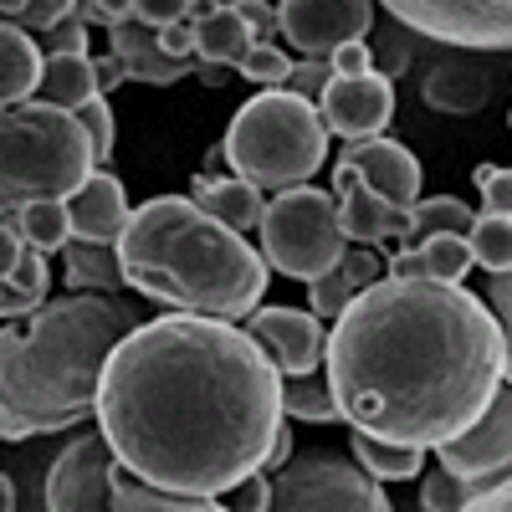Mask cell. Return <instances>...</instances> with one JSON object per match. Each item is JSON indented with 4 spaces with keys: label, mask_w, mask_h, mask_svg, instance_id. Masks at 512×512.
Masks as SVG:
<instances>
[{
    "label": "cell",
    "mask_w": 512,
    "mask_h": 512,
    "mask_svg": "<svg viewBox=\"0 0 512 512\" xmlns=\"http://www.w3.org/2000/svg\"><path fill=\"white\" fill-rule=\"evenodd\" d=\"M98 431L118 466L175 497H226L262 472L282 425V374L221 318L164 313L108 354Z\"/></svg>",
    "instance_id": "6da1fadb"
},
{
    "label": "cell",
    "mask_w": 512,
    "mask_h": 512,
    "mask_svg": "<svg viewBox=\"0 0 512 512\" xmlns=\"http://www.w3.org/2000/svg\"><path fill=\"white\" fill-rule=\"evenodd\" d=\"M323 369L354 431L436 451L502 390V328L466 287L384 277L333 318Z\"/></svg>",
    "instance_id": "7a4b0ae2"
},
{
    "label": "cell",
    "mask_w": 512,
    "mask_h": 512,
    "mask_svg": "<svg viewBox=\"0 0 512 512\" xmlns=\"http://www.w3.org/2000/svg\"><path fill=\"white\" fill-rule=\"evenodd\" d=\"M134 308L103 292L47 303L31 328H0V441L72 431L98 410L108 354L134 333Z\"/></svg>",
    "instance_id": "3957f363"
},
{
    "label": "cell",
    "mask_w": 512,
    "mask_h": 512,
    "mask_svg": "<svg viewBox=\"0 0 512 512\" xmlns=\"http://www.w3.org/2000/svg\"><path fill=\"white\" fill-rule=\"evenodd\" d=\"M113 251L134 292L195 318H251L272 282L267 256L216 216H205L190 195L144 200Z\"/></svg>",
    "instance_id": "277c9868"
},
{
    "label": "cell",
    "mask_w": 512,
    "mask_h": 512,
    "mask_svg": "<svg viewBox=\"0 0 512 512\" xmlns=\"http://www.w3.org/2000/svg\"><path fill=\"white\" fill-rule=\"evenodd\" d=\"M221 159L231 164L236 180H246L256 190L282 195V190L308 185L328 159V128L318 118V103L297 98L287 88L256 93L231 118Z\"/></svg>",
    "instance_id": "5b68a950"
},
{
    "label": "cell",
    "mask_w": 512,
    "mask_h": 512,
    "mask_svg": "<svg viewBox=\"0 0 512 512\" xmlns=\"http://www.w3.org/2000/svg\"><path fill=\"white\" fill-rule=\"evenodd\" d=\"M98 154L77 113L21 103L0 113V205L67 200L93 180Z\"/></svg>",
    "instance_id": "8992f818"
},
{
    "label": "cell",
    "mask_w": 512,
    "mask_h": 512,
    "mask_svg": "<svg viewBox=\"0 0 512 512\" xmlns=\"http://www.w3.org/2000/svg\"><path fill=\"white\" fill-rule=\"evenodd\" d=\"M344 231H338V200L318 185H297L267 200L262 216V256L267 267L297 282H318L344 262Z\"/></svg>",
    "instance_id": "52a82bcc"
},
{
    "label": "cell",
    "mask_w": 512,
    "mask_h": 512,
    "mask_svg": "<svg viewBox=\"0 0 512 512\" xmlns=\"http://www.w3.org/2000/svg\"><path fill=\"white\" fill-rule=\"evenodd\" d=\"M267 512H395V502L354 456L308 451L277 472Z\"/></svg>",
    "instance_id": "ba28073f"
},
{
    "label": "cell",
    "mask_w": 512,
    "mask_h": 512,
    "mask_svg": "<svg viewBox=\"0 0 512 512\" xmlns=\"http://www.w3.org/2000/svg\"><path fill=\"white\" fill-rule=\"evenodd\" d=\"M384 11L461 52H512V0H390Z\"/></svg>",
    "instance_id": "9c48e42d"
},
{
    "label": "cell",
    "mask_w": 512,
    "mask_h": 512,
    "mask_svg": "<svg viewBox=\"0 0 512 512\" xmlns=\"http://www.w3.org/2000/svg\"><path fill=\"white\" fill-rule=\"evenodd\" d=\"M113 446L103 431H88L57 451L47 472V512H113Z\"/></svg>",
    "instance_id": "30bf717a"
},
{
    "label": "cell",
    "mask_w": 512,
    "mask_h": 512,
    "mask_svg": "<svg viewBox=\"0 0 512 512\" xmlns=\"http://www.w3.org/2000/svg\"><path fill=\"white\" fill-rule=\"evenodd\" d=\"M436 461H441V472L472 482V487H492L512 477V384H502L492 395V405L482 410L472 431L436 446Z\"/></svg>",
    "instance_id": "8fae6325"
},
{
    "label": "cell",
    "mask_w": 512,
    "mask_h": 512,
    "mask_svg": "<svg viewBox=\"0 0 512 512\" xmlns=\"http://www.w3.org/2000/svg\"><path fill=\"white\" fill-rule=\"evenodd\" d=\"M277 31L292 52L328 62L338 47H354L374 31V6L369 0H287L277 6Z\"/></svg>",
    "instance_id": "7c38bea8"
},
{
    "label": "cell",
    "mask_w": 512,
    "mask_h": 512,
    "mask_svg": "<svg viewBox=\"0 0 512 512\" xmlns=\"http://www.w3.org/2000/svg\"><path fill=\"white\" fill-rule=\"evenodd\" d=\"M246 333L262 344V354L272 359L282 379H303L323 369L328 333H323V318H313L308 308H256L246 318Z\"/></svg>",
    "instance_id": "4fadbf2b"
},
{
    "label": "cell",
    "mask_w": 512,
    "mask_h": 512,
    "mask_svg": "<svg viewBox=\"0 0 512 512\" xmlns=\"http://www.w3.org/2000/svg\"><path fill=\"white\" fill-rule=\"evenodd\" d=\"M318 118L328 134L349 139V144L379 139L384 123L395 118V88L379 72L374 77H328V88L318 98Z\"/></svg>",
    "instance_id": "5bb4252c"
},
{
    "label": "cell",
    "mask_w": 512,
    "mask_h": 512,
    "mask_svg": "<svg viewBox=\"0 0 512 512\" xmlns=\"http://www.w3.org/2000/svg\"><path fill=\"white\" fill-rule=\"evenodd\" d=\"M338 164H349L384 205L415 210V200H420V159L405 144H395V139H359V144L338 149Z\"/></svg>",
    "instance_id": "9a60e30c"
},
{
    "label": "cell",
    "mask_w": 512,
    "mask_h": 512,
    "mask_svg": "<svg viewBox=\"0 0 512 512\" xmlns=\"http://www.w3.org/2000/svg\"><path fill=\"white\" fill-rule=\"evenodd\" d=\"M333 185H338V231H344V241L354 246H379V241H410L415 236V221H410V210H395V205H384L349 164H338L333 169Z\"/></svg>",
    "instance_id": "2e32d148"
},
{
    "label": "cell",
    "mask_w": 512,
    "mask_h": 512,
    "mask_svg": "<svg viewBox=\"0 0 512 512\" xmlns=\"http://www.w3.org/2000/svg\"><path fill=\"white\" fill-rule=\"evenodd\" d=\"M62 205H67L72 241H88V246H118L123 231H128V216H134L128 195H123V180L108 175V169H93V180L77 195H67Z\"/></svg>",
    "instance_id": "e0dca14e"
},
{
    "label": "cell",
    "mask_w": 512,
    "mask_h": 512,
    "mask_svg": "<svg viewBox=\"0 0 512 512\" xmlns=\"http://www.w3.org/2000/svg\"><path fill=\"white\" fill-rule=\"evenodd\" d=\"M492 88H497V72L482 62V57H441L431 72L420 77V103L431 108V113H461V118H472L492 103Z\"/></svg>",
    "instance_id": "ac0fdd59"
},
{
    "label": "cell",
    "mask_w": 512,
    "mask_h": 512,
    "mask_svg": "<svg viewBox=\"0 0 512 512\" xmlns=\"http://www.w3.org/2000/svg\"><path fill=\"white\" fill-rule=\"evenodd\" d=\"M108 41H113V57L123 62V72L134 77V82H149V88H169V82H180V77H190L200 67V57L175 62V57L159 47V31L154 26H139V21L113 26Z\"/></svg>",
    "instance_id": "d6986e66"
},
{
    "label": "cell",
    "mask_w": 512,
    "mask_h": 512,
    "mask_svg": "<svg viewBox=\"0 0 512 512\" xmlns=\"http://www.w3.org/2000/svg\"><path fill=\"white\" fill-rule=\"evenodd\" d=\"M190 200L205 210V216H216L226 231H236V236L262 231V216H267L262 190L236 180V175H195L190 180Z\"/></svg>",
    "instance_id": "ffe728a7"
},
{
    "label": "cell",
    "mask_w": 512,
    "mask_h": 512,
    "mask_svg": "<svg viewBox=\"0 0 512 512\" xmlns=\"http://www.w3.org/2000/svg\"><path fill=\"white\" fill-rule=\"evenodd\" d=\"M384 277H390V267L379 262L374 246L344 251V262H338L328 277L308 282V313H313V318H338L364 287H374V282H384Z\"/></svg>",
    "instance_id": "44dd1931"
},
{
    "label": "cell",
    "mask_w": 512,
    "mask_h": 512,
    "mask_svg": "<svg viewBox=\"0 0 512 512\" xmlns=\"http://www.w3.org/2000/svg\"><path fill=\"white\" fill-rule=\"evenodd\" d=\"M41 62L47 52L31 41V31L0 21V113L31 103V93L41 88Z\"/></svg>",
    "instance_id": "7402d4cb"
},
{
    "label": "cell",
    "mask_w": 512,
    "mask_h": 512,
    "mask_svg": "<svg viewBox=\"0 0 512 512\" xmlns=\"http://www.w3.org/2000/svg\"><path fill=\"white\" fill-rule=\"evenodd\" d=\"M256 47L251 26L236 16V6H195V57L216 67H241V57Z\"/></svg>",
    "instance_id": "603a6c76"
},
{
    "label": "cell",
    "mask_w": 512,
    "mask_h": 512,
    "mask_svg": "<svg viewBox=\"0 0 512 512\" xmlns=\"http://www.w3.org/2000/svg\"><path fill=\"white\" fill-rule=\"evenodd\" d=\"M41 103H52L62 113H77L98 98V82H93V52H52L41 62Z\"/></svg>",
    "instance_id": "cb8c5ba5"
},
{
    "label": "cell",
    "mask_w": 512,
    "mask_h": 512,
    "mask_svg": "<svg viewBox=\"0 0 512 512\" xmlns=\"http://www.w3.org/2000/svg\"><path fill=\"white\" fill-rule=\"evenodd\" d=\"M349 456L364 466L374 482H410L425 472V451L420 446H395V441H379L369 431H349Z\"/></svg>",
    "instance_id": "d4e9b609"
},
{
    "label": "cell",
    "mask_w": 512,
    "mask_h": 512,
    "mask_svg": "<svg viewBox=\"0 0 512 512\" xmlns=\"http://www.w3.org/2000/svg\"><path fill=\"white\" fill-rule=\"evenodd\" d=\"M47 287H52V267L41 251H26L21 267L0 282V323H16V318H36L47 308Z\"/></svg>",
    "instance_id": "484cf974"
},
{
    "label": "cell",
    "mask_w": 512,
    "mask_h": 512,
    "mask_svg": "<svg viewBox=\"0 0 512 512\" xmlns=\"http://www.w3.org/2000/svg\"><path fill=\"white\" fill-rule=\"evenodd\" d=\"M113 512H226L216 497H175L139 482L128 466H113Z\"/></svg>",
    "instance_id": "4316f807"
},
{
    "label": "cell",
    "mask_w": 512,
    "mask_h": 512,
    "mask_svg": "<svg viewBox=\"0 0 512 512\" xmlns=\"http://www.w3.org/2000/svg\"><path fill=\"white\" fill-rule=\"evenodd\" d=\"M62 267H67V282L72 292H103L113 297L123 282V267H118V251L113 246H88V241H67L62 246Z\"/></svg>",
    "instance_id": "83f0119b"
},
{
    "label": "cell",
    "mask_w": 512,
    "mask_h": 512,
    "mask_svg": "<svg viewBox=\"0 0 512 512\" xmlns=\"http://www.w3.org/2000/svg\"><path fill=\"white\" fill-rule=\"evenodd\" d=\"M282 415H287V420H308V425L338 420V400H333V390H328V374L282 379Z\"/></svg>",
    "instance_id": "f1b7e54d"
},
{
    "label": "cell",
    "mask_w": 512,
    "mask_h": 512,
    "mask_svg": "<svg viewBox=\"0 0 512 512\" xmlns=\"http://www.w3.org/2000/svg\"><path fill=\"white\" fill-rule=\"evenodd\" d=\"M410 221H415V241H425V236H472L477 210L466 200H456V195H431V200H415Z\"/></svg>",
    "instance_id": "f546056e"
},
{
    "label": "cell",
    "mask_w": 512,
    "mask_h": 512,
    "mask_svg": "<svg viewBox=\"0 0 512 512\" xmlns=\"http://www.w3.org/2000/svg\"><path fill=\"white\" fill-rule=\"evenodd\" d=\"M21 241H26V251H41V256H52V251H62L67 241H72V231H67V205L62 200H36V205H21Z\"/></svg>",
    "instance_id": "4dcf8cb0"
},
{
    "label": "cell",
    "mask_w": 512,
    "mask_h": 512,
    "mask_svg": "<svg viewBox=\"0 0 512 512\" xmlns=\"http://www.w3.org/2000/svg\"><path fill=\"white\" fill-rule=\"evenodd\" d=\"M466 246H472V262H477L487 277L512 272V216H477Z\"/></svg>",
    "instance_id": "1f68e13d"
},
{
    "label": "cell",
    "mask_w": 512,
    "mask_h": 512,
    "mask_svg": "<svg viewBox=\"0 0 512 512\" xmlns=\"http://www.w3.org/2000/svg\"><path fill=\"white\" fill-rule=\"evenodd\" d=\"M420 262H425V277L446 282V287H461L466 272L477 267L466 236H425V241H420Z\"/></svg>",
    "instance_id": "d6a6232c"
},
{
    "label": "cell",
    "mask_w": 512,
    "mask_h": 512,
    "mask_svg": "<svg viewBox=\"0 0 512 512\" xmlns=\"http://www.w3.org/2000/svg\"><path fill=\"white\" fill-rule=\"evenodd\" d=\"M77 6L72 0H0V21H11V26H31V31H57L67 16H72Z\"/></svg>",
    "instance_id": "836d02e7"
},
{
    "label": "cell",
    "mask_w": 512,
    "mask_h": 512,
    "mask_svg": "<svg viewBox=\"0 0 512 512\" xmlns=\"http://www.w3.org/2000/svg\"><path fill=\"white\" fill-rule=\"evenodd\" d=\"M236 72L251 77L262 93H277V88H287V77H292V57H287L282 47H272V41H256V47L241 57Z\"/></svg>",
    "instance_id": "e575fe53"
},
{
    "label": "cell",
    "mask_w": 512,
    "mask_h": 512,
    "mask_svg": "<svg viewBox=\"0 0 512 512\" xmlns=\"http://www.w3.org/2000/svg\"><path fill=\"white\" fill-rule=\"evenodd\" d=\"M482 487H472V482H461V477H451V472H425L420 477V512H461L466 502H472Z\"/></svg>",
    "instance_id": "d590c367"
},
{
    "label": "cell",
    "mask_w": 512,
    "mask_h": 512,
    "mask_svg": "<svg viewBox=\"0 0 512 512\" xmlns=\"http://www.w3.org/2000/svg\"><path fill=\"white\" fill-rule=\"evenodd\" d=\"M482 303L492 308V318L502 328V379L512 384V272L487 277V297H482Z\"/></svg>",
    "instance_id": "8d00e7d4"
},
{
    "label": "cell",
    "mask_w": 512,
    "mask_h": 512,
    "mask_svg": "<svg viewBox=\"0 0 512 512\" xmlns=\"http://www.w3.org/2000/svg\"><path fill=\"white\" fill-rule=\"evenodd\" d=\"M77 123L88 128V139H93V154H98V164L113 154V108H108V98H93L88 108H77Z\"/></svg>",
    "instance_id": "74e56055"
},
{
    "label": "cell",
    "mask_w": 512,
    "mask_h": 512,
    "mask_svg": "<svg viewBox=\"0 0 512 512\" xmlns=\"http://www.w3.org/2000/svg\"><path fill=\"white\" fill-rule=\"evenodd\" d=\"M226 512H267L272 507V482L262 477V472H251L246 482H236L226 497H216Z\"/></svg>",
    "instance_id": "f35d334b"
},
{
    "label": "cell",
    "mask_w": 512,
    "mask_h": 512,
    "mask_svg": "<svg viewBox=\"0 0 512 512\" xmlns=\"http://www.w3.org/2000/svg\"><path fill=\"white\" fill-rule=\"evenodd\" d=\"M328 62H292V77H287V93H297V98H308V103H318L323 98V88H328Z\"/></svg>",
    "instance_id": "ab89813d"
},
{
    "label": "cell",
    "mask_w": 512,
    "mask_h": 512,
    "mask_svg": "<svg viewBox=\"0 0 512 512\" xmlns=\"http://www.w3.org/2000/svg\"><path fill=\"white\" fill-rule=\"evenodd\" d=\"M185 16H190L185 0H134V21H139V26H154V31L175 26V21H185Z\"/></svg>",
    "instance_id": "60d3db41"
},
{
    "label": "cell",
    "mask_w": 512,
    "mask_h": 512,
    "mask_svg": "<svg viewBox=\"0 0 512 512\" xmlns=\"http://www.w3.org/2000/svg\"><path fill=\"white\" fill-rule=\"evenodd\" d=\"M482 216H512V169H492V180H482Z\"/></svg>",
    "instance_id": "b9f144b4"
},
{
    "label": "cell",
    "mask_w": 512,
    "mask_h": 512,
    "mask_svg": "<svg viewBox=\"0 0 512 512\" xmlns=\"http://www.w3.org/2000/svg\"><path fill=\"white\" fill-rule=\"evenodd\" d=\"M159 47L175 57V62H190V57H195V6H190L185 21H175V26L159 31Z\"/></svg>",
    "instance_id": "7bdbcfd3"
},
{
    "label": "cell",
    "mask_w": 512,
    "mask_h": 512,
    "mask_svg": "<svg viewBox=\"0 0 512 512\" xmlns=\"http://www.w3.org/2000/svg\"><path fill=\"white\" fill-rule=\"evenodd\" d=\"M328 72L333 77H374V57H369L364 41H354V47H338L328 57Z\"/></svg>",
    "instance_id": "ee69618b"
},
{
    "label": "cell",
    "mask_w": 512,
    "mask_h": 512,
    "mask_svg": "<svg viewBox=\"0 0 512 512\" xmlns=\"http://www.w3.org/2000/svg\"><path fill=\"white\" fill-rule=\"evenodd\" d=\"M52 52H88V21H82L77 11L47 36V57H52Z\"/></svg>",
    "instance_id": "f6af8a7d"
},
{
    "label": "cell",
    "mask_w": 512,
    "mask_h": 512,
    "mask_svg": "<svg viewBox=\"0 0 512 512\" xmlns=\"http://www.w3.org/2000/svg\"><path fill=\"white\" fill-rule=\"evenodd\" d=\"M236 16L251 26L256 41H262L267 31H277V6H262V0H236Z\"/></svg>",
    "instance_id": "bcb514c9"
},
{
    "label": "cell",
    "mask_w": 512,
    "mask_h": 512,
    "mask_svg": "<svg viewBox=\"0 0 512 512\" xmlns=\"http://www.w3.org/2000/svg\"><path fill=\"white\" fill-rule=\"evenodd\" d=\"M461 512H512V477L507 482H492V487H482L472 502H466Z\"/></svg>",
    "instance_id": "7dc6e473"
},
{
    "label": "cell",
    "mask_w": 512,
    "mask_h": 512,
    "mask_svg": "<svg viewBox=\"0 0 512 512\" xmlns=\"http://www.w3.org/2000/svg\"><path fill=\"white\" fill-rule=\"evenodd\" d=\"M21 256H26V241L16 226H0V282H6L16 267H21Z\"/></svg>",
    "instance_id": "c3c4849f"
},
{
    "label": "cell",
    "mask_w": 512,
    "mask_h": 512,
    "mask_svg": "<svg viewBox=\"0 0 512 512\" xmlns=\"http://www.w3.org/2000/svg\"><path fill=\"white\" fill-rule=\"evenodd\" d=\"M384 267H390V277H395V282H420V277H425L420 246H405V251H395L390 262H384Z\"/></svg>",
    "instance_id": "681fc988"
},
{
    "label": "cell",
    "mask_w": 512,
    "mask_h": 512,
    "mask_svg": "<svg viewBox=\"0 0 512 512\" xmlns=\"http://www.w3.org/2000/svg\"><path fill=\"white\" fill-rule=\"evenodd\" d=\"M93 82H98V98H108L118 82H128V72H123V62L108 52V57H93Z\"/></svg>",
    "instance_id": "f907efd6"
},
{
    "label": "cell",
    "mask_w": 512,
    "mask_h": 512,
    "mask_svg": "<svg viewBox=\"0 0 512 512\" xmlns=\"http://www.w3.org/2000/svg\"><path fill=\"white\" fill-rule=\"evenodd\" d=\"M287 461H292V425H287V415H282L277 441H272V451H267V461H262V472H277V466H287Z\"/></svg>",
    "instance_id": "816d5d0a"
},
{
    "label": "cell",
    "mask_w": 512,
    "mask_h": 512,
    "mask_svg": "<svg viewBox=\"0 0 512 512\" xmlns=\"http://www.w3.org/2000/svg\"><path fill=\"white\" fill-rule=\"evenodd\" d=\"M195 77L205 82V88H221V82L231 77V67H216V62H200V67H195Z\"/></svg>",
    "instance_id": "f5cc1de1"
},
{
    "label": "cell",
    "mask_w": 512,
    "mask_h": 512,
    "mask_svg": "<svg viewBox=\"0 0 512 512\" xmlns=\"http://www.w3.org/2000/svg\"><path fill=\"white\" fill-rule=\"evenodd\" d=\"M0 512H16V487H11L6 472H0Z\"/></svg>",
    "instance_id": "db71d44e"
}]
</instances>
